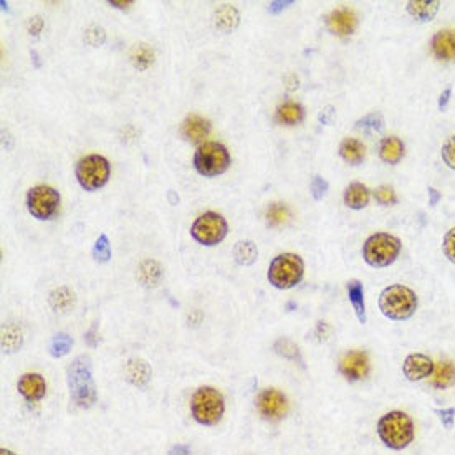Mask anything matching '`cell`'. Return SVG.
Listing matches in <instances>:
<instances>
[{
	"mask_svg": "<svg viewBox=\"0 0 455 455\" xmlns=\"http://www.w3.org/2000/svg\"><path fill=\"white\" fill-rule=\"evenodd\" d=\"M68 389L70 398L76 407L88 411L97 404L98 391L93 377V366L91 359L86 354H80L73 359L66 371Z\"/></svg>",
	"mask_w": 455,
	"mask_h": 455,
	"instance_id": "1",
	"label": "cell"
},
{
	"mask_svg": "<svg viewBox=\"0 0 455 455\" xmlns=\"http://www.w3.org/2000/svg\"><path fill=\"white\" fill-rule=\"evenodd\" d=\"M376 432L381 442L393 450H404L414 442L416 429L409 414L391 411L377 421Z\"/></svg>",
	"mask_w": 455,
	"mask_h": 455,
	"instance_id": "2",
	"label": "cell"
},
{
	"mask_svg": "<svg viewBox=\"0 0 455 455\" xmlns=\"http://www.w3.org/2000/svg\"><path fill=\"white\" fill-rule=\"evenodd\" d=\"M190 414L199 426H217L225 414L224 394L214 386H200L190 398Z\"/></svg>",
	"mask_w": 455,
	"mask_h": 455,
	"instance_id": "3",
	"label": "cell"
},
{
	"mask_svg": "<svg viewBox=\"0 0 455 455\" xmlns=\"http://www.w3.org/2000/svg\"><path fill=\"white\" fill-rule=\"evenodd\" d=\"M419 304L416 291L406 285L386 286L379 295V309L393 321H406L412 318Z\"/></svg>",
	"mask_w": 455,
	"mask_h": 455,
	"instance_id": "4",
	"label": "cell"
},
{
	"mask_svg": "<svg viewBox=\"0 0 455 455\" xmlns=\"http://www.w3.org/2000/svg\"><path fill=\"white\" fill-rule=\"evenodd\" d=\"M402 244L396 235L377 232L372 234L363 245V258L370 267L384 268L398 260Z\"/></svg>",
	"mask_w": 455,
	"mask_h": 455,
	"instance_id": "5",
	"label": "cell"
},
{
	"mask_svg": "<svg viewBox=\"0 0 455 455\" xmlns=\"http://www.w3.org/2000/svg\"><path fill=\"white\" fill-rule=\"evenodd\" d=\"M304 275L303 258L297 253H280L270 262L267 279L279 290L295 288Z\"/></svg>",
	"mask_w": 455,
	"mask_h": 455,
	"instance_id": "6",
	"label": "cell"
},
{
	"mask_svg": "<svg viewBox=\"0 0 455 455\" xmlns=\"http://www.w3.org/2000/svg\"><path fill=\"white\" fill-rule=\"evenodd\" d=\"M109 174H111V166L102 154H88L81 158L75 167L76 181L88 192L104 188L109 181Z\"/></svg>",
	"mask_w": 455,
	"mask_h": 455,
	"instance_id": "7",
	"label": "cell"
},
{
	"mask_svg": "<svg viewBox=\"0 0 455 455\" xmlns=\"http://www.w3.org/2000/svg\"><path fill=\"white\" fill-rule=\"evenodd\" d=\"M230 166V154L224 144L217 141L200 144L194 153V167L200 176L216 177L224 174Z\"/></svg>",
	"mask_w": 455,
	"mask_h": 455,
	"instance_id": "8",
	"label": "cell"
},
{
	"mask_svg": "<svg viewBox=\"0 0 455 455\" xmlns=\"http://www.w3.org/2000/svg\"><path fill=\"white\" fill-rule=\"evenodd\" d=\"M229 225L227 220L217 212H206L199 216L190 227V235L195 242L204 247H214L218 245L227 237Z\"/></svg>",
	"mask_w": 455,
	"mask_h": 455,
	"instance_id": "9",
	"label": "cell"
},
{
	"mask_svg": "<svg viewBox=\"0 0 455 455\" xmlns=\"http://www.w3.org/2000/svg\"><path fill=\"white\" fill-rule=\"evenodd\" d=\"M60 192L52 186H35L27 194V209L38 220H50L60 209Z\"/></svg>",
	"mask_w": 455,
	"mask_h": 455,
	"instance_id": "10",
	"label": "cell"
},
{
	"mask_svg": "<svg viewBox=\"0 0 455 455\" xmlns=\"http://www.w3.org/2000/svg\"><path fill=\"white\" fill-rule=\"evenodd\" d=\"M257 406L258 414L267 421H280L286 416L288 412V400H286V396L279 389H263L257 396Z\"/></svg>",
	"mask_w": 455,
	"mask_h": 455,
	"instance_id": "11",
	"label": "cell"
},
{
	"mask_svg": "<svg viewBox=\"0 0 455 455\" xmlns=\"http://www.w3.org/2000/svg\"><path fill=\"white\" fill-rule=\"evenodd\" d=\"M370 358H368V354L364 351H349L340 361V372L349 382L364 379V377H368V374H370Z\"/></svg>",
	"mask_w": 455,
	"mask_h": 455,
	"instance_id": "12",
	"label": "cell"
},
{
	"mask_svg": "<svg viewBox=\"0 0 455 455\" xmlns=\"http://www.w3.org/2000/svg\"><path fill=\"white\" fill-rule=\"evenodd\" d=\"M17 391L27 402H38L47 396V379L40 372H25L18 377Z\"/></svg>",
	"mask_w": 455,
	"mask_h": 455,
	"instance_id": "13",
	"label": "cell"
},
{
	"mask_svg": "<svg viewBox=\"0 0 455 455\" xmlns=\"http://www.w3.org/2000/svg\"><path fill=\"white\" fill-rule=\"evenodd\" d=\"M434 366L435 364L429 356H426V354H421V353H414V354H409V356L404 359L402 372L407 381L419 382L426 379V377L432 376Z\"/></svg>",
	"mask_w": 455,
	"mask_h": 455,
	"instance_id": "14",
	"label": "cell"
},
{
	"mask_svg": "<svg viewBox=\"0 0 455 455\" xmlns=\"http://www.w3.org/2000/svg\"><path fill=\"white\" fill-rule=\"evenodd\" d=\"M328 29L333 31L335 35L346 38V36L353 35L358 27V17L351 8H336L326 18Z\"/></svg>",
	"mask_w": 455,
	"mask_h": 455,
	"instance_id": "15",
	"label": "cell"
},
{
	"mask_svg": "<svg viewBox=\"0 0 455 455\" xmlns=\"http://www.w3.org/2000/svg\"><path fill=\"white\" fill-rule=\"evenodd\" d=\"M181 133L190 143H202L211 133V122L199 115H189L182 122Z\"/></svg>",
	"mask_w": 455,
	"mask_h": 455,
	"instance_id": "16",
	"label": "cell"
},
{
	"mask_svg": "<svg viewBox=\"0 0 455 455\" xmlns=\"http://www.w3.org/2000/svg\"><path fill=\"white\" fill-rule=\"evenodd\" d=\"M432 53L442 62L455 60V30H440L432 38Z\"/></svg>",
	"mask_w": 455,
	"mask_h": 455,
	"instance_id": "17",
	"label": "cell"
},
{
	"mask_svg": "<svg viewBox=\"0 0 455 455\" xmlns=\"http://www.w3.org/2000/svg\"><path fill=\"white\" fill-rule=\"evenodd\" d=\"M153 376V370L144 359H130L125 366V377L130 384L136 388L144 389L149 384Z\"/></svg>",
	"mask_w": 455,
	"mask_h": 455,
	"instance_id": "18",
	"label": "cell"
},
{
	"mask_svg": "<svg viewBox=\"0 0 455 455\" xmlns=\"http://www.w3.org/2000/svg\"><path fill=\"white\" fill-rule=\"evenodd\" d=\"M430 384L437 389H449L455 384V364L449 359L437 363L430 376Z\"/></svg>",
	"mask_w": 455,
	"mask_h": 455,
	"instance_id": "19",
	"label": "cell"
},
{
	"mask_svg": "<svg viewBox=\"0 0 455 455\" xmlns=\"http://www.w3.org/2000/svg\"><path fill=\"white\" fill-rule=\"evenodd\" d=\"M370 189L361 182H353L344 190V204L354 211H361L370 204Z\"/></svg>",
	"mask_w": 455,
	"mask_h": 455,
	"instance_id": "20",
	"label": "cell"
},
{
	"mask_svg": "<svg viewBox=\"0 0 455 455\" xmlns=\"http://www.w3.org/2000/svg\"><path fill=\"white\" fill-rule=\"evenodd\" d=\"M439 0H411L407 4V12L419 22H430L439 12Z\"/></svg>",
	"mask_w": 455,
	"mask_h": 455,
	"instance_id": "21",
	"label": "cell"
},
{
	"mask_svg": "<svg viewBox=\"0 0 455 455\" xmlns=\"http://www.w3.org/2000/svg\"><path fill=\"white\" fill-rule=\"evenodd\" d=\"M404 143L396 136L382 138L379 144V156L384 162L398 164L404 156Z\"/></svg>",
	"mask_w": 455,
	"mask_h": 455,
	"instance_id": "22",
	"label": "cell"
},
{
	"mask_svg": "<svg viewBox=\"0 0 455 455\" xmlns=\"http://www.w3.org/2000/svg\"><path fill=\"white\" fill-rule=\"evenodd\" d=\"M304 118V109L298 102H285L276 109V121L286 126H295L302 122Z\"/></svg>",
	"mask_w": 455,
	"mask_h": 455,
	"instance_id": "23",
	"label": "cell"
},
{
	"mask_svg": "<svg viewBox=\"0 0 455 455\" xmlns=\"http://www.w3.org/2000/svg\"><path fill=\"white\" fill-rule=\"evenodd\" d=\"M364 154H366V149H364V144L361 141L354 138H346L341 141L340 156L343 158L348 164H351V166L361 164L364 159Z\"/></svg>",
	"mask_w": 455,
	"mask_h": 455,
	"instance_id": "24",
	"label": "cell"
},
{
	"mask_svg": "<svg viewBox=\"0 0 455 455\" xmlns=\"http://www.w3.org/2000/svg\"><path fill=\"white\" fill-rule=\"evenodd\" d=\"M348 297L349 302L353 304L354 313H356L358 321L361 323V325H366V303H364V288L361 281H348Z\"/></svg>",
	"mask_w": 455,
	"mask_h": 455,
	"instance_id": "25",
	"label": "cell"
},
{
	"mask_svg": "<svg viewBox=\"0 0 455 455\" xmlns=\"http://www.w3.org/2000/svg\"><path fill=\"white\" fill-rule=\"evenodd\" d=\"M216 27L222 31H232L235 30V27L239 25L240 15L237 12L235 7L229 6V4H224L216 10Z\"/></svg>",
	"mask_w": 455,
	"mask_h": 455,
	"instance_id": "26",
	"label": "cell"
},
{
	"mask_svg": "<svg viewBox=\"0 0 455 455\" xmlns=\"http://www.w3.org/2000/svg\"><path fill=\"white\" fill-rule=\"evenodd\" d=\"M232 253H234L235 262L242 267L253 265L255 260L258 258V248L252 240H240V242H237Z\"/></svg>",
	"mask_w": 455,
	"mask_h": 455,
	"instance_id": "27",
	"label": "cell"
},
{
	"mask_svg": "<svg viewBox=\"0 0 455 455\" xmlns=\"http://www.w3.org/2000/svg\"><path fill=\"white\" fill-rule=\"evenodd\" d=\"M48 303L50 307L53 308V312L65 313L73 307V303H75V295H73V291L68 290L66 286H62V288L53 290L52 293H50Z\"/></svg>",
	"mask_w": 455,
	"mask_h": 455,
	"instance_id": "28",
	"label": "cell"
},
{
	"mask_svg": "<svg viewBox=\"0 0 455 455\" xmlns=\"http://www.w3.org/2000/svg\"><path fill=\"white\" fill-rule=\"evenodd\" d=\"M24 336H22L20 328L15 325H7L2 330V349L4 353H15L22 348Z\"/></svg>",
	"mask_w": 455,
	"mask_h": 455,
	"instance_id": "29",
	"label": "cell"
},
{
	"mask_svg": "<svg viewBox=\"0 0 455 455\" xmlns=\"http://www.w3.org/2000/svg\"><path fill=\"white\" fill-rule=\"evenodd\" d=\"M131 62H133V65L138 68V70H148L154 63V50L149 47L148 43L136 45L133 52H131Z\"/></svg>",
	"mask_w": 455,
	"mask_h": 455,
	"instance_id": "30",
	"label": "cell"
},
{
	"mask_svg": "<svg viewBox=\"0 0 455 455\" xmlns=\"http://www.w3.org/2000/svg\"><path fill=\"white\" fill-rule=\"evenodd\" d=\"M162 270L159 267L158 262L146 260L143 265L139 267V280L144 286H156L161 281Z\"/></svg>",
	"mask_w": 455,
	"mask_h": 455,
	"instance_id": "31",
	"label": "cell"
},
{
	"mask_svg": "<svg viewBox=\"0 0 455 455\" xmlns=\"http://www.w3.org/2000/svg\"><path fill=\"white\" fill-rule=\"evenodd\" d=\"M290 220V209L284 202H273L267 209V222L272 227L286 225Z\"/></svg>",
	"mask_w": 455,
	"mask_h": 455,
	"instance_id": "32",
	"label": "cell"
},
{
	"mask_svg": "<svg viewBox=\"0 0 455 455\" xmlns=\"http://www.w3.org/2000/svg\"><path fill=\"white\" fill-rule=\"evenodd\" d=\"M354 127L363 131V133H381L384 130V118H382L381 113H370V115L358 120Z\"/></svg>",
	"mask_w": 455,
	"mask_h": 455,
	"instance_id": "33",
	"label": "cell"
},
{
	"mask_svg": "<svg viewBox=\"0 0 455 455\" xmlns=\"http://www.w3.org/2000/svg\"><path fill=\"white\" fill-rule=\"evenodd\" d=\"M71 346V336H68L66 333H57L53 336V340L50 341V354H52L53 358H63L70 353Z\"/></svg>",
	"mask_w": 455,
	"mask_h": 455,
	"instance_id": "34",
	"label": "cell"
},
{
	"mask_svg": "<svg viewBox=\"0 0 455 455\" xmlns=\"http://www.w3.org/2000/svg\"><path fill=\"white\" fill-rule=\"evenodd\" d=\"M273 349H275V353L280 354L281 358L291 359V361H298V359H300L298 346L288 338L276 340L275 344H273Z\"/></svg>",
	"mask_w": 455,
	"mask_h": 455,
	"instance_id": "35",
	"label": "cell"
},
{
	"mask_svg": "<svg viewBox=\"0 0 455 455\" xmlns=\"http://www.w3.org/2000/svg\"><path fill=\"white\" fill-rule=\"evenodd\" d=\"M93 258L98 263H106L111 260V244L106 234H102L93 245Z\"/></svg>",
	"mask_w": 455,
	"mask_h": 455,
	"instance_id": "36",
	"label": "cell"
},
{
	"mask_svg": "<svg viewBox=\"0 0 455 455\" xmlns=\"http://www.w3.org/2000/svg\"><path fill=\"white\" fill-rule=\"evenodd\" d=\"M83 40L90 45V47H102V45L104 43V40H106V34H104V30L102 29V27L91 25L85 30Z\"/></svg>",
	"mask_w": 455,
	"mask_h": 455,
	"instance_id": "37",
	"label": "cell"
},
{
	"mask_svg": "<svg viewBox=\"0 0 455 455\" xmlns=\"http://www.w3.org/2000/svg\"><path fill=\"white\" fill-rule=\"evenodd\" d=\"M374 199L381 206H394V204H398V195H396V190L391 186H379V188H376Z\"/></svg>",
	"mask_w": 455,
	"mask_h": 455,
	"instance_id": "38",
	"label": "cell"
},
{
	"mask_svg": "<svg viewBox=\"0 0 455 455\" xmlns=\"http://www.w3.org/2000/svg\"><path fill=\"white\" fill-rule=\"evenodd\" d=\"M440 154H442L444 162L447 164L450 169L455 171V134L449 136L442 144V149H440Z\"/></svg>",
	"mask_w": 455,
	"mask_h": 455,
	"instance_id": "39",
	"label": "cell"
},
{
	"mask_svg": "<svg viewBox=\"0 0 455 455\" xmlns=\"http://www.w3.org/2000/svg\"><path fill=\"white\" fill-rule=\"evenodd\" d=\"M442 252L450 262L455 263V227L447 230L442 240Z\"/></svg>",
	"mask_w": 455,
	"mask_h": 455,
	"instance_id": "40",
	"label": "cell"
},
{
	"mask_svg": "<svg viewBox=\"0 0 455 455\" xmlns=\"http://www.w3.org/2000/svg\"><path fill=\"white\" fill-rule=\"evenodd\" d=\"M434 412L439 417V421L442 422V426L447 430L454 429L455 424V407H447V409H434Z\"/></svg>",
	"mask_w": 455,
	"mask_h": 455,
	"instance_id": "41",
	"label": "cell"
},
{
	"mask_svg": "<svg viewBox=\"0 0 455 455\" xmlns=\"http://www.w3.org/2000/svg\"><path fill=\"white\" fill-rule=\"evenodd\" d=\"M309 189H312L313 199H315V200H321L326 195L328 182L325 179H323L321 176H315L312 179V186H309Z\"/></svg>",
	"mask_w": 455,
	"mask_h": 455,
	"instance_id": "42",
	"label": "cell"
},
{
	"mask_svg": "<svg viewBox=\"0 0 455 455\" xmlns=\"http://www.w3.org/2000/svg\"><path fill=\"white\" fill-rule=\"evenodd\" d=\"M43 30V20L40 15H35L31 17L29 20V34L34 35V36H38L40 31Z\"/></svg>",
	"mask_w": 455,
	"mask_h": 455,
	"instance_id": "43",
	"label": "cell"
},
{
	"mask_svg": "<svg viewBox=\"0 0 455 455\" xmlns=\"http://www.w3.org/2000/svg\"><path fill=\"white\" fill-rule=\"evenodd\" d=\"M335 116H336L335 108L328 104L325 109H321V113L318 115V120H320L323 125H331V122H333V120H335Z\"/></svg>",
	"mask_w": 455,
	"mask_h": 455,
	"instance_id": "44",
	"label": "cell"
},
{
	"mask_svg": "<svg viewBox=\"0 0 455 455\" xmlns=\"http://www.w3.org/2000/svg\"><path fill=\"white\" fill-rule=\"evenodd\" d=\"M167 455H192L190 454V447L186 444H174L172 447L169 449V452Z\"/></svg>",
	"mask_w": 455,
	"mask_h": 455,
	"instance_id": "45",
	"label": "cell"
},
{
	"mask_svg": "<svg viewBox=\"0 0 455 455\" xmlns=\"http://www.w3.org/2000/svg\"><path fill=\"white\" fill-rule=\"evenodd\" d=\"M450 94H452V88L447 86V88L442 91V94H440V98H439V109H440V111H445V109H447V104L450 102Z\"/></svg>",
	"mask_w": 455,
	"mask_h": 455,
	"instance_id": "46",
	"label": "cell"
},
{
	"mask_svg": "<svg viewBox=\"0 0 455 455\" xmlns=\"http://www.w3.org/2000/svg\"><path fill=\"white\" fill-rule=\"evenodd\" d=\"M427 190H429V204L432 207L437 206V202H439V200L442 199V194H440L439 190L434 189V188H429Z\"/></svg>",
	"mask_w": 455,
	"mask_h": 455,
	"instance_id": "47",
	"label": "cell"
},
{
	"mask_svg": "<svg viewBox=\"0 0 455 455\" xmlns=\"http://www.w3.org/2000/svg\"><path fill=\"white\" fill-rule=\"evenodd\" d=\"M108 4L116 8H121V10H126V8H130V6H133V2H130V0H126V2H122V0H109Z\"/></svg>",
	"mask_w": 455,
	"mask_h": 455,
	"instance_id": "48",
	"label": "cell"
},
{
	"mask_svg": "<svg viewBox=\"0 0 455 455\" xmlns=\"http://www.w3.org/2000/svg\"><path fill=\"white\" fill-rule=\"evenodd\" d=\"M291 2H272L270 4V7H268V10H270L272 13H276L279 10H281V8H285L286 6H290Z\"/></svg>",
	"mask_w": 455,
	"mask_h": 455,
	"instance_id": "49",
	"label": "cell"
},
{
	"mask_svg": "<svg viewBox=\"0 0 455 455\" xmlns=\"http://www.w3.org/2000/svg\"><path fill=\"white\" fill-rule=\"evenodd\" d=\"M0 455H17V454H15V452H12L10 449L2 447V449H0Z\"/></svg>",
	"mask_w": 455,
	"mask_h": 455,
	"instance_id": "50",
	"label": "cell"
}]
</instances>
